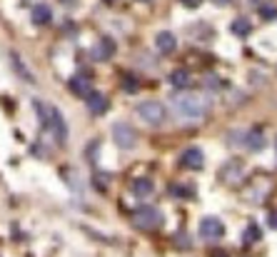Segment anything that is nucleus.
<instances>
[{"instance_id": "nucleus-1", "label": "nucleus", "mask_w": 277, "mask_h": 257, "mask_svg": "<svg viewBox=\"0 0 277 257\" xmlns=\"http://www.w3.org/2000/svg\"><path fill=\"white\" fill-rule=\"evenodd\" d=\"M170 108L175 110L178 118L185 120H200L210 113V100L205 95H193V93H175L170 98Z\"/></svg>"}, {"instance_id": "nucleus-2", "label": "nucleus", "mask_w": 277, "mask_h": 257, "mask_svg": "<svg viewBox=\"0 0 277 257\" xmlns=\"http://www.w3.org/2000/svg\"><path fill=\"white\" fill-rule=\"evenodd\" d=\"M135 113L140 115V120H142V122L153 125V127L162 125V122H165V118H167L165 105H162V102H158V100H142V102H138Z\"/></svg>"}, {"instance_id": "nucleus-3", "label": "nucleus", "mask_w": 277, "mask_h": 257, "mask_svg": "<svg viewBox=\"0 0 277 257\" xmlns=\"http://www.w3.org/2000/svg\"><path fill=\"white\" fill-rule=\"evenodd\" d=\"M135 225L140 230H155L162 225V212L153 205H140L135 210Z\"/></svg>"}, {"instance_id": "nucleus-4", "label": "nucleus", "mask_w": 277, "mask_h": 257, "mask_svg": "<svg viewBox=\"0 0 277 257\" xmlns=\"http://www.w3.org/2000/svg\"><path fill=\"white\" fill-rule=\"evenodd\" d=\"M113 140L120 150H133L138 142V133L127 122H115L113 125Z\"/></svg>"}, {"instance_id": "nucleus-5", "label": "nucleus", "mask_w": 277, "mask_h": 257, "mask_svg": "<svg viewBox=\"0 0 277 257\" xmlns=\"http://www.w3.org/2000/svg\"><path fill=\"white\" fill-rule=\"evenodd\" d=\"M225 235V225L218 217H202L200 220V237L205 240H220Z\"/></svg>"}, {"instance_id": "nucleus-6", "label": "nucleus", "mask_w": 277, "mask_h": 257, "mask_svg": "<svg viewBox=\"0 0 277 257\" xmlns=\"http://www.w3.org/2000/svg\"><path fill=\"white\" fill-rule=\"evenodd\" d=\"M48 130L55 133L58 142H65L68 140V125H65V118H62V113L58 108H53L50 105V122H48Z\"/></svg>"}, {"instance_id": "nucleus-7", "label": "nucleus", "mask_w": 277, "mask_h": 257, "mask_svg": "<svg viewBox=\"0 0 277 257\" xmlns=\"http://www.w3.org/2000/svg\"><path fill=\"white\" fill-rule=\"evenodd\" d=\"M180 165L187 167V170H200L205 165V155L200 147H187L185 153L180 155Z\"/></svg>"}, {"instance_id": "nucleus-8", "label": "nucleus", "mask_w": 277, "mask_h": 257, "mask_svg": "<svg viewBox=\"0 0 277 257\" xmlns=\"http://www.w3.org/2000/svg\"><path fill=\"white\" fill-rule=\"evenodd\" d=\"M115 55V40L113 38H100L98 42H95V48H93V58L95 60H110Z\"/></svg>"}, {"instance_id": "nucleus-9", "label": "nucleus", "mask_w": 277, "mask_h": 257, "mask_svg": "<svg viewBox=\"0 0 277 257\" xmlns=\"http://www.w3.org/2000/svg\"><path fill=\"white\" fill-rule=\"evenodd\" d=\"M155 48L160 50V55H170V53H175V48H178V38H175L173 33L162 30V33H158V35H155Z\"/></svg>"}, {"instance_id": "nucleus-10", "label": "nucleus", "mask_w": 277, "mask_h": 257, "mask_svg": "<svg viewBox=\"0 0 277 257\" xmlns=\"http://www.w3.org/2000/svg\"><path fill=\"white\" fill-rule=\"evenodd\" d=\"M85 102H88V110L93 113V115H102L105 110L110 108V102H108V98H105L102 93H98V90H93L88 98H85Z\"/></svg>"}, {"instance_id": "nucleus-11", "label": "nucleus", "mask_w": 277, "mask_h": 257, "mask_svg": "<svg viewBox=\"0 0 277 257\" xmlns=\"http://www.w3.org/2000/svg\"><path fill=\"white\" fill-rule=\"evenodd\" d=\"M70 90H73L78 98H80V95L88 98V95L93 93V80H90L88 75H75V78L70 80Z\"/></svg>"}, {"instance_id": "nucleus-12", "label": "nucleus", "mask_w": 277, "mask_h": 257, "mask_svg": "<svg viewBox=\"0 0 277 257\" xmlns=\"http://www.w3.org/2000/svg\"><path fill=\"white\" fill-rule=\"evenodd\" d=\"M153 192H155V185H153V180L140 178V180H135V182H133V195H135V198H140V200L150 198Z\"/></svg>"}, {"instance_id": "nucleus-13", "label": "nucleus", "mask_w": 277, "mask_h": 257, "mask_svg": "<svg viewBox=\"0 0 277 257\" xmlns=\"http://www.w3.org/2000/svg\"><path fill=\"white\" fill-rule=\"evenodd\" d=\"M10 62H13V68H15V73L23 78V80H28V82H35V78H33V73H30V68L25 65V60L20 58L18 53H10Z\"/></svg>"}, {"instance_id": "nucleus-14", "label": "nucleus", "mask_w": 277, "mask_h": 257, "mask_svg": "<svg viewBox=\"0 0 277 257\" xmlns=\"http://www.w3.org/2000/svg\"><path fill=\"white\" fill-rule=\"evenodd\" d=\"M245 145H247V150L257 153V150H262V147L267 145V140H265L262 130H250V133L245 135Z\"/></svg>"}, {"instance_id": "nucleus-15", "label": "nucleus", "mask_w": 277, "mask_h": 257, "mask_svg": "<svg viewBox=\"0 0 277 257\" xmlns=\"http://www.w3.org/2000/svg\"><path fill=\"white\" fill-rule=\"evenodd\" d=\"M170 82H173V88L185 90V88L193 85V75H190L187 70H173V73H170Z\"/></svg>"}, {"instance_id": "nucleus-16", "label": "nucleus", "mask_w": 277, "mask_h": 257, "mask_svg": "<svg viewBox=\"0 0 277 257\" xmlns=\"http://www.w3.org/2000/svg\"><path fill=\"white\" fill-rule=\"evenodd\" d=\"M232 33H235L237 38H247L252 33V23H250V18L240 15L237 20H232Z\"/></svg>"}, {"instance_id": "nucleus-17", "label": "nucleus", "mask_w": 277, "mask_h": 257, "mask_svg": "<svg viewBox=\"0 0 277 257\" xmlns=\"http://www.w3.org/2000/svg\"><path fill=\"white\" fill-rule=\"evenodd\" d=\"M50 20H53V13H50L48 5H35L33 8V23L35 25H48Z\"/></svg>"}, {"instance_id": "nucleus-18", "label": "nucleus", "mask_w": 277, "mask_h": 257, "mask_svg": "<svg viewBox=\"0 0 277 257\" xmlns=\"http://www.w3.org/2000/svg\"><path fill=\"white\" fill-rule=\"evenodd\" d=\"M260 237H262V232H260V225H255V222H250V225H247V230H245V235H242V240H245V245H252V242H260Z\"/></svg>"}, {"instance_id": "nucleus-19", "label": "nucleus", "mask_w": 277, "mask_h": 257, "mask_svg": "<svg viewBox=\"0 0 277 257\" xmlns=\"http://www.w3.org/2000/svg\"><path fill=\"white\" fill-rule=\"evenodd\" d=\"M260 15H262L265 20H275V18H277V10H275L272 5H260Z\"/></svg>"}, {"instance_id": "nucleus-20", "label": "nucleus", "mask_w": 277, "mask_h": 257, "mask_svg": "<svg viewBox=\"0 0 277 257\" xmlns=\"http://www.w3.org/2000/svg\"><path fill=\"white\" fill-rule=\"evenodd\" d=\"M180 3H182L185 8H190V10H193V8H198V5L202 3V0H180Z\"/></svg>"}, {"instance_id": "nucleus-21", "label": "nucleus", "mask_w": 277, "mask_h": 257, "mask_svg": "<svg viewBox=\"0 0 277 257\" xmlns=\"http://www.w3.org/2000/svg\"><path fill=\"white\" fill-rule=\"evenodd\" d=\"M270 225L277 227V212H272V215H270Z\"/></svg>"}, {"instance_id": "nucleus-22", "label": "nucleus", "mask_w": 277, "mask_h": 257, "mask_svg": "<svg viewBox=\"0 0 277 257\" xmlns=\"http://www.w3.org/2000/svg\"><path fill=\"white\" fill-rule=\"evenodd\" d=\"M212 3H215V5H227L230 0H212Z\"/></svg>"}, {"instance_id": "nucleus-23", "label": "nucleus", "mask_w": 277, "mask_h": 257, "mask_svg": "<svg viewBox=\"0 0 277 257\" xmlns=\"http://www.w3.org/2000/svg\"><path fill=\"white\" fill-rule=\"evenodd\" d=\"M212 257H227V252H212Z\"/></svg>"}, {"instance_id": "nucleus-24", "label": "nucleus", "mask_w": 277, "mask_h": 257, "mask_svg": "<svg viewBox=\"0 0 277 257\" xmlns=\"http://www.w3.org/2000/svg\"><path fill=\"white\" fill-rule=\"evenodd\" d=\"M60 3H65V5H70V3H73V0H60Z\"/></svg>"}, {"instance_id": "nucleus-25", "label": "nucleus", "mask_w": 277, "mask_h": 257, "mask_svg": "<svg viewBox=\"0 0 277 257\" xmlns=\"http://www.w3.org/2000/svg\"><path fill=\"white\" fill-rule=\"evenodd\" d=\"M142 3H150V0H142Z\"/></svg>"}]
</instances>
